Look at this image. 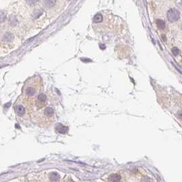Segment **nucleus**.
<instances>
[{
    "label": "nucleus",
    "mask_w": 182,
    "mask_h": 182,
    "mask_svg": "<svg viewBox=\"0 0 182 182\" xmlns=\"http://www.w3.org/2000/svg\"><path fill=\"white\" fill-rule=\"evenodd\" d=\"M43 85L40 77L36 76L29 78L24 85L22 96L26 100L34 101V99L40 94Z\"/></svg>",
    "instance_id": "obj_1"
},
{
    "label": "nucleus",
    "mask_w": 182,
    "mask_h": 182,
    "mask_svg": "<svg viewBox=\"0 0 182 182\" xmlns=\"http://www.w3.org/2000/svg\"><path fill=\"white\" fill-rule=\"evenodd\" d=\"M37 118L38 119V122H40L42 125L44 126L50 125L54 121V110L51 107H46L42 111H41L40 114H38Z\"/></svg>",
    "instance_id": "obj_2"
},
{
    "label": "nucleus",
    "mask_w": 182,
    "mask_h": 182,
    "mask_svg": "<svg viewBox=\"0 0 182 182\" xmlns=\"http://www.w3.org/2000/svg\"><path fill=\"white\" fill-rule=\"evenodd\" d=\"M47 103V97L46 95L42 93H40L38 95L37 97L34 100V105H35L36 108L38 110L42 109L44 106H46Z\"/></svg>",
    "instance_id": "obj_3"
},
{
    "label": "nucleus",
    "mask_w": 182,
    "mask_h": 182,
    "mask_svg": "<svg viewBox=\"0 0 182 182\" xmlns=\"http://www.w3.org/2000/svg\"><path fill=\"white\" fill-rule=\"evenodd\" d=\"M167 18L170 22H175L179 19V11L175 9H170L167 12Z\"/></svg>",
    "instance_id": "obj_4"
},
{
    "label": "nucleus",
    "mask_w": 182,
    "mask_h": 182,
    "mask_svg": "<svg viewBox=\"0 0 182 182\" xmlns=\"http://www.w3.org/2000/svg\"><path fill=\"white\" fill-rule=\"evenodd\" d=\"M55 130H56V131L60 134H66L68 131V128L64 125L61 124H58L55 127Z\"/></svg>",
    "instance_id": "obj_5"
},
{
    "label": "nucleus",
    "mask_w": 182,
    "mask_h": 182,
    "mask_svg": "<svg viewBox=\"0 0 182 182\" xmlns=\"http://www.w3.org/2000/svg\"><path fill=\"white\" fill-rule=\"evenodd\" d=\"M121 180V176L119 173H113L110 175L108 181L111 182H119Z\"/></svg>",
    "instance_id": "obj_6"
},
{
    "label": "nucleus",
    "mask_w": 182,
    "mask_h": 182,
    "mask_svg": "<svg viewBox=\"0 0 182 182\" xmlns=\"http://www.w3.org/2000/svg\"><path fill=\"white\" fill-rule=\"evenodd\" d=\"M49 177H50V180L53 181V182H57V181H59V178L60 176L59 175V174L57 172H51L49 174Z\"/></svg>",
    "instance_id": "obj_7"
},
{
    "label": "nucleus",
    "mask_w": 182,
    "mask_h": 182,
    "mask_svg": "<svg viewBox=\"0 0 182 182\" xmlns=\"http://www.w3.org/2000/svg\"><path fill=\"white\" fill-rule=\"evenodd\" d=\"M43 3L47 8H52L55 6L56 0H44Z\"/></svg>",
    "instance_id": "obj_8"
},
{
    "label": "nucleus",
    "mask_w": 182,
    "mask_h": 182,
    "mask_svg": "<svg viewBox=\"0 0 182 182\" xmlns=\"http://www.w3.org/2000/svg\"><path fill=\"white\" fill-rule=\"evenodd\" d=\"M156 25L160 29H164L165 28V22L163 20L158 19L156 20Z\"/></svg>",
    "instance_id": "obj_9"
},
{
    "label": "nucleus",
    "mask_w": 182,
    "mask_h": 182,
    "mask_svg": "<svg viewBox=\"0 0 182 182\" xmlns=\"http://www.w3.org/2000/svg\"><path fill=\"white\" fill-rule=\"evenodd\" d=\"M103 20V17L102 16L101 14H96L94 17V23H100L102 22Z\"/></svg>",
    "instance_id": "obj_10"
},
{
    "label": "nucleus",
    "mask_w": 182,
    "mask_h": 182,
    "mask_svg": "<svg viewBox=\"0 0 182 182\" xmlns=\"http://www.w3.org/2000/svg\"><path fill=\"white\" fill-rule=\"evenodd\" d=\"M13 40V36L12 34L8 33V34H5L3 36V40L6 41V42H10Z\"/></svg>",
    "instance_id": "obj_11"
},
{
    "label": "nucleus",
    "mask_w": 182,
    "mask_h": 182,
    "mask_svg": "<svg viewBox=\"0 0 182 182\" xmlns=\"http://www.w3.org/2000/svg\"><path fill=\"white\" fill-rule=\"evenodd\" d=\"M9 22H10V24L12 26H14L16 25L17 23V19L16 17L14 16H11L9 19Z\"/></svg>",
    "instance_id": "obj_12"
},
{
    "label": "nucleus",
    "mask_w": 182,
    "mask_h": 182,
    "mask_svg": "<svg viewBox=\"0 0 182 182\" xmlns=\"http://www.w3.org/2000/svg\"><path fill=\"white\" fill-rule=\"evenodd\" d=\"M42 13H43V12L42 10H36L33 14V17L34 18H38Z\"/></svg>",
    "instance_id": "obj_13"
},
{
    "label": "nucleus",
    "mask_w": 182,
    "mask_h": 182,
    "mask_svg": "<svg viewBox=\"0 0 182 182\" xmlns=\"http://www.w3.org/2000/svg\"><path fill=\"white\" fill-rule=\"evenodd\" d=\"M6 19V14L3 12V11H0V23H3L5 21Z\"/></svg>",
    "instance_id": "obj_14"
},
{
    "label": "nucleus",
    "mask_w": 182,
    "mask_h": 182,
    "mask_svg": "<svg viewBox=\"0 0 182 182\" xmlns=\"http://www.w3.org/2000/svg\"><path fill=\"white\" fill-rule=\"evenodd\" d=\"M38 1V0H26L27 3L29 6H34L36 3H37Z\"/></svg>",
    "instance_id": "obj_15"
},
{
    "label": "nucleus",
    "mask_w": 182,
    "mask_h": 182,
    "mask_svg": "<svg viewBox=\"0 0 182 182\" xmlns=\"http://www.w3.org/2000/svg\"><path fill=\"white\" fill-rule=\"evenodd\" d=\"M172 53L175 56H177L179 54V50L177 47H173L172 48Z\"/></svg>",
    "instance_id": "obj_16"
},
{
    "label": "nucleus",
    "mask_w": 182,
    "mask_h": 182,
    "mask_svg": "<svg viewBox=\"0 0 182 182\" xmlns=\"http://www.w3.org/2000/svg\"><path fill=\"white\" fill-rule=\"evenodd\" d=\"M100 47H101L102 48H105V45H103V44H100Z\"/></svg>",
    "instance_id": "obj_17"
}]
</instances>
